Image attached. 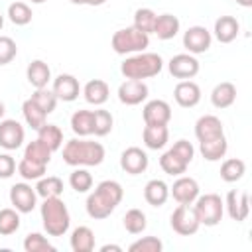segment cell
Segmentation results:
<instances>
[{
	"mask_svg": "<svg viewBox=\"0 0 252 252\" xmlns=\"http://www.w3.org/2000/svg\"><path fill=\"white\" fill-rule=\"evenodd\" d=\"M173 98L179 106L183 108H193L199 104L201 100V89L195 81L191 79H185V81H179L173 89Z\"/></svg>",
	"mask_w": 252,
	"mask_h": 252,
	"instance_id": "cell-17",
	"label": "cell"
},
{
	"mask_svg": "<svg viewBox=\"0 0 252 252\" xmlns=\"http://www.w3.org/2000/svg\"><path fill=\"white\" fill-rule=\"evenodd\" d=\"M142 140L146 144V148L150 150H161L167 140H169V130L167 124H146L144 132H142Z\"/></svg>",
	"mask_w": 252,
	"mask_h": 252,
	"instance_id": "cell-20",
	"label": "cell"
},
{
	"mask_svg": "<svg viewBox=\"0 0 252 252\" xmlns=\"http://www.w3.org/2000/svg\"><path fill=\"white\" fill-rule=\"evenodd\" d=\"M45 114H51L53 110H55V106H57V96L53 94V91H49L47 87H43V89H35L33 91V94L30 96Z\"/></svg>",
	"mask_w": 252,
	"mask_h": 252,
	"instance_id": "cell-41",
	"label": "cell"
},
{
	"mask_svg": "<svg viewBox=\"0 0 252 252\" xmlns=\"http://www.w3.org/2000/svg\"><path fill=\"white\" fill-rule=\"evenodd\" d=\"M122 222H124V228H126L130 234H140V232H144L146 226H148L146 213L140 211V209H130V211H126Z\"/></svg>",
	"mask_w": 252,
	"mask_h": 252,
	"instance_id": "cell-36",
	"label": "cell"
},
{
	"mask_svg": "<svg viewBox=\"0 0 252 252\" xmlns=\"http://www.w3.org/2000/svg\"><path fill=\"white\" fill-rule=\"evenodd\" d=\"M142 116L146 124H167L171 120V106L161 98H154L144 104Z\"/></svg>",
	"mask_w": 252,
	"mask_h": 252,
	"instance_id": "cell-18",
	"label": "cell"
},
{
	"mask_svg": "<svg viewBox=\"0 0 252 252\" xmlns=\"http://www.w3.org/2000/svg\"><path fill=\"white\" fill-rule=\"evenodd\" d=\"M2 28H4V16L0 14V30H2Z\"/></svg>",
	"mask_w": 252,
	"mask_h": 252,
	"instance_id": "cell-53",
	"label": "cell"
},
{
	"mask_svg": "<svg viewBox=\"0 0 252 252\" xmlns=\"http://www.w3.org/2000/svg\"><path fill=\"white\" fill-rule=\"evenodd\" d=\"M93 128H94V114L93 110H75L73 116H71V130L85 138V136H91L93 134Z\"/></svg>",
	"mask_w": 252,
	"mask_h": 252,
	"instance_id": "cell-30",
	"label": "cell"
},
{
	"mask_svg": "<svg viewBox=\"0 0 252 252\" xmlns=\"http://www.w3.org/2000/svg\"><path fill=\"white\" fill-rule=\"evenodd\" d=\"M167 69H169L171 77L185 81V79H193L199 73V61L191 53H177L169 59Z\"/></svg>",
	"mask_w": 252,
	"mask_h": 252,
	"instance_id": "cell-12",
	"label": "cell"
},
{
	"mask_svg": "<svg viewBox=\"0 0 252 252\" xmlns=\"http://www.w3.org/2000/svg\"><path fill=\"white\" fill-rule=\"evenodd\" d=\"M10 203L18 213H32L37 203L35 187L28 183H16L10 187Z\"/></svg>",
	"mask_w": 252,
	"mask_h": 252,
	"instance_id": "cell-10",
	"label": "cell"
},
{
	"mask_svg": "<svg viewBox=\"0 0 252 252\" xmlns=\"http://www.w3.org/2000/svg\"><path fill=\"white\" fill-rule=\"evenodd\" d=\"M108 250L122 252V246H118V244H104V246H100V252H108Z\"/></svg>",
	"mask_w": 252,
	"mask_h": 252,
	"instance_id": "cell-49",
	"label": "cell"
},
{
	"mask_svg": "<svg viewBox=\"0 0 252 252\" xmlns=\"http://www.w3.org/2000/svg\"><path fill=\"white\" fill-rule=\"evenodd\" d=\"M37 138L51 150V152H57L61 146H63V132L59 126L55 124H43L39 130H37Z\"/></svg>",
	"mask_w": 252,
	"mask_h": 252,
	"instance_id": "cell-33",
	"label": "cell"
},
{
	"mask_svg": "<svg viewBox=\"0 0 252 252\" xmlns=\"http://www.w3.org/2000/svg\"><path fill=\"white\" fill-rule=\"evenodd\" d=\"M24 138H26V130L18 120L14 118L0 120V148L8 152L18 150L24 144Z\"/></svg>",
	"mask_w": 252,
	"mask_h": 252,
	"instance_id": "cell-9",
	"label": "cell"
},
{
	"mask_svg": "<svg viewBox=\"0 0 252 252\" xmlns=\"http://www.w3.org/2000/svg\"><path fill=\"white\" fill-rule=\"evenodd\" d=\"M83 94H85V100L89 104H94V106H100L108 100V94H110V89L108 85L102 81V79H91L85 89H83Z\"/></svg>",
	"mask_w": 252,
	"mask_h": 252,
	"instance_id": "cell-25",
	"label": "cell"
},
{
	"mask_svg": "<svg viewBox=\"0 0 252 252\" xmlns=\"http://www.w3.org/2000/svg\"><path fill=\"white\" fill-rule=\"evenodd\" d=\"M144 199L152 207H161L169 199V185L163 179H150L144 187Z\"/></svg>",
	"mask_w": 252,
	"mask_h": 252,
	"instance_id": "cell-22",
	"label": "cell"
},
{
	"mask_svg": "<svg viewBox=\"0 0 252 252\" xmlns=\"http://www.w3.org/2000/svg\"><path fill=\"white\" fill-rule=\"evenodd\" d=\"M41 220H43V228L49 236H63L69 226H71V217H69V209L63 203L61 197H47L43 199L41 207Z\"/></svg>",
	"mask_w": 252,
	"mask_h": 252,
	"instance_id": "cell-3",
	"label": "cell"
},
{
	"mask_svg": "<svg viewBox=\"0 0 252 252\" xmlns=\"http://www.w3.org/2000/svg\"><path fill=\"white\" fill-rule=\"evenodd\" d=\"M32 8L26 2H12L8 6V18L16 26H28L32 22Z\"/></svg>",
	"mask_w": 252,
	"mask_h": 252,
	"instance_id": "cell-37",
	"label": "cell"
},
{
	"mask_svg": "<svg viewBox=\"0 0 252 252\" xmlns=\"http://www.w3.org/2000/svg\"><path fill=\"white\" fill-rule=\"evenodd\" d=\"M32 4H43V2H47V0H30Z\"/></svg>",
	"mask_w": 252,
	"mask_h": 252,
	"instance_id": "cell-52",
	"label": "cell"
},
{
	"mask_svg": "<svg viewBox=\"0 0 252 252\" xmlns=\"http://www.w3.org/2000/svg\"><path fill=\"white\" fill-rule=\"evenodd\" d=\"M4 112H6V106H4V102L0 100V120H2V116H4Z\"/></svg>",
	"mask_w": 252,
	"mask_h": 252,
	"instance_id": "cell-51",
	"label": "cell"
},
{
	"mask_svg": "<svg viewBox=\"0 0 252 252\" xmlns=\"http://www.w3.org/2000/svg\"><path fill=\"white\" fill-rule=\"evenodd\" d=\"M161 69H163V59L158 53H148V51L132 53L120 65V73L126 79H138V81L156 77L161 73Z\"/></svg>",
	"mask_w": 252,
	"mask_h": 252,
	"instance_id": "cell-4",
	"label": "cell"
},
{
	"mask_svg": "<svg viewBox=\"0 0 252 252\" xmlns=\"http://www.w3.org/2000/svg\"><path fill=\"white\" fill-rule=\"evenodd\" d=\"M211 41H213V35L205 26H191L183 33V47L191 55H199V53L209 51Z\"/></svg>",
	"mask_w": 252,
	"mask_h": 252,
	"instance_id": "cell-8",
	"label": "cell"
},
{
	"mask_svg": "<svg viewBox=\"0 0 252 252\" xmlns=\"http://www.w3.org/2000/svg\"><path fill=\"white\" fill-rule=\"evenodd\" d=\"M193 209L197 213V219L201 224L205 226H217L222 220V213H224V201L220 199V195L217 193H205L199 195L193 201Z\"/></svg>",
	"mask_w": 252,
	"mask_h": 252,
	"instance_id": "cell-6",
	"label": "cell"
},
{
	"mask_svg": "<svg viewBox=\"0 0 252 252\" xmlns=\"http://www.w3.org/2000/svg\"><path fill=\"white\" fill-rule=\"evenodd\" d=\"M110 45L112 49L118 53V55H128V53H140L144 51L148 45H150V35L136 30L134 26L130 28H122V30H116L112 33V39H110Z\"/></svg>",
	"mask_w": 252,
	"mask_h": 252,
	"instance_id": "cell-5",
	"label": "cell"
},
{
	"mask_svg": "<svg viewBox=\"0 0 252 252\" xmlns=\"http://www.w3.org/2000/svg\"><path fill=\"white\" fill-rule=\"evenodd\" d=\"M236 2H238L242 8H250V6H252V0H236Z\"/></svg>",
	"mask_w": 252,
	"mask_h": 252,
	"instance_id": "cell-50",
	"label": "cell"
},
{
	"mask_svg": "<svg viewBox=\"0 0 252 252\" xmlns=\"http://www.w3.org/2000/svg\"><path fill=\"white\" fill-rule=\"evenodd\" d=\"M169 195L179 203V205H193V201L199 197V183L193 177L187 175H177L173 185L169 187Z\"/></svg>",
	"mask_w": 252,
	"mask_h": 252,
	"instance_id": "cell-15",
	"label": "cell"
},
{
	"mask_svg": "<svg viewBox=\"0 0 252 252\" xmlns=\"http://www.w3.org/2000/svg\"><path fill=\"white\" fill-rule=\"evenodd\" d=\"M224 209L228 213V217L236 222H242L248 219L250 215V201H248V193L246 191H238V189H230L226 193L224 199Z\"/></svg>",
	"mask_w": 252,
	"mask_h": 252,
	"instance_id": "cell-11",
	"label": "cell"
},
{
	"mask_svg": "<svg viewBox=\"0 0 252 252\" xmlns=\"http://www.w3.org/2000/svg\"><path fill=\"white\" fill-rule=\"evenodd\" d=\"M69 2L77 6H102L106 0H69Z\"/></svg>",
	"mask_w": 252,
	"mask_h": 252,
	"instance_id": "cell-48",
	"label": "cell"
},
{
	"mask_svg": "<svg viewBox=\"0 0 252 252\" xmlns=\"http://www.w3.org/2000/svg\"><path fill=\"white\" fill-rule=\"evenodd\" d=\"M24 250L26 252H55V246L39 232H30L24 238Z\"/></svg>",
	"mask_w": 252,
	"mask_h": 252,
	"instance_id": "cell-43",
	"label": "cell"
},
{
	"mask_svg": "<svg viewBox=\"0 0 252 252\" xmlns=\"http://www.w3.org/2000/svg\"><path fill=\"white\" fill-rule=\"evenodd\" d=\"M16 159L10 154H0V179H8L16 173Z\"/></svg>",
	"mask_w": 252,
	"mask_h": 252,
	"instance_id": "cell-47",
	"label": "cell"
},
{
	"mask_svg": "<svg viewBox=\"0 0 252 252\" xmlns=\"http://www.w3.org/2000/svg\"><path fill=\"white\" fill-rule=\"evenodd\" d=\"M179 28H181V24H179L177 16H173V14H159V16H156V24H154V32L152 33H156L158 39L167 41V39H173L179 33Z\"/></svg>",
	"mask_w": 252,
	"mask_h": 252,
	"instance_id": "cell-21",
	"label": "cell"
},
{
	"mask_svg": "<svg viewBox=\"0 0 252 252\" xmlns=\"http://www.w3.org/2000/svg\"><path fill=\"white\" fill-rule=\"evenodd\" d=\"M169 224L181 236H191L201 226V222L197 219V213H195V209L191 205H177L173 209L171 217H169Z\"/></svg>",
	"mask_w": 252,
	"mask_h": 252,
	"instance_id": "cell-7",
	"label": "cell"
},
{
	"mask_svg": "<svg viewBox=\"0 0 252 252\" xmlns=\"http://www.w3.org/2000/svg\"><path fill=\"white\" fill-rule=\"evenodd\" d=\"M18 55V45L12 37L0 35V65H8Z\"/></svg>",
	"mask_w": 252,
	"mask_h": 252,
	"instance_id": "cell-46",
	"label": "cell"
},
{
	"mask_svg": "<svg viewBox=\"0 0 252 252\" xmlns=\"http://www.w3.org/2000/svg\"><path fill=\"white\" fill-rule=\"evenodd\" d=\"M246 173V163L240 158H228L220 165V179L226 183H236L244 177Z\"/></svg>",
	"mask_w": 252,
	"mask_h": 252,
	"instance_id": "cell-31",
	"label": "cell"
},
{
	"mask_svg": "<svg viewBox=\"0 0 252 252\" xmlns=\"http://www.w3.org/2000/svg\"><path fill=\"white\" fill-rule=\"evenodd\" d=\"M234 100H236V87L228 81L219 83L211 91V102L215 108H228L234 104Z\"/></svg>",
	"mask_w": 252,
	"mask_h": 252,
	"instance_id": "cell-26",
	"label": "cell"
},
{
	"mask_svg": "<svg viewBox=\"0 0 252 252\" xmlns=\"http://www.w3.org/2000/svg\"><path fill=\"white\" fill-rule=\"evenodd\" d=\"M150 165V158L148 154L138 148V146H130L126 148L122 154H120V167L130 173V175H138V173H144Z\"/></svg>",
	"mask_w": 252,
	"mask_h": 252,
	"instance_id": "cell-14",
	"label": "cell"
},
{
	"mask_svg": "<svg viewBox=\"0 0 252 252\" xmlns=\"http://www.w3.org/2000/svg\"><path fill=\"white\" fill-rule=\"evenodd\" d=\"M71 250L73 252H93L94 250V232L89 226H77L71 232Z\"/></svg>",
	"mask_w": 252,
	"mask_h": 252,
	"instance_id": "cell-29",
	"label": "cell"
},
{
	"mask_svg": "<svg viewBox=\"0 0 252 252\" xmlns=\"http://www.w3.org/2000/svg\"><path fill=\"white\" fill-rule=\"evenodd\" d=\"M187 165H189V161L183 158V156H179L173 148H169L165 154H161V158H159V167L167 173V175H183L185 171H187Z\"/></svg>",
	"mask_w": 252,
	"mask_h": 252,
	"instance_id": "cell-27",
	"label": "cell"
},
{
	"mask_svg": "<svg viewBox=\"0 0 252 252\" xmlns=\"http://www.w3.org/2000/svg\"><path fill=\"white\" fill-rule=\"evenodd\" d=\"M122 197H124L122 185L114 179H104L87 197V203H85L87 215L94 220H102L114 213V209L120 205Z\"/></svg>",
	"mask_w": 252,
	"mask_h": 252,
	"instance_id": "cell-1",
	"label": "cell"
},
{
	"mask_svg": "<svg viewBox=\"0 0 252 252\" xmlns=\"http://www.w3.org/2000/svg\"><path fill=\"white\" fill-rule=\"evenodd\" d=\"M20 228V213L16 209H0V234L10 236Z\"/></svg>",
	"mask_w": 252,
	"mask_h": 252,
	"instance_id": "cell-40",
	"label": "cell"
},
{
	"mask_svg": "<svg viewBox=\"0 0 252 252\" xmlns=\"http://www.w3.org/2000/svg\"><path fill=\"white\" fill-rule=\"evenodd\" d=\"M213 32L220 43H230L236 39V35L240 32V24L234 16H220V18H217Z\"/></svg>",
	"mask_w": 252,
	"mask_h": 252,
	"instance_id": "cell-23",
	"label": "cell"
},
{
	"mask_svg": "<svg viewBox=\"0 0 252 252\" xmlns=\"http://www.w3.org/2000/svg\"><path fill=\"white\" fill-rule=\"evenodd\" d=\"M69 185H71V189L77 191V193H87L89 189H93V175L89 173V169L77 167V169L69 175Z\"/></svg>",
	"mask_w": 252,
	"mask_h": 252,
	"instance_id": "cell-42",
	"label": "cell"
},
{
	"mask_svg": "<svg viewBox=\"0 0 252 252\" xmlns=\"http://www.w3.org/2000/svg\"><path fill=\"white\" fill-rule=\"evenodd\" d=\"M93 114H94V128H93V134L98 136V138L110 134V132H112V124H114V116H112L108 110H104V108H96V110H93Z\"/></svg>",
	"mask_w": 252,
	"mask_h": 252,
	"instance_id": "cell-39",
	"label": "cell"
},
{
	"mask_svg": "<svg viewBox=\"0 0 252 252\" xmlns=\"http://www.w3.org/2000/svg\"><path fill=\"white\" fill-rule=\"evenodd\" d=\"M161 248H163V242L158 236H144L128 246L130 252H161Z\"/></svg>",
	"mask_w": 252,
	"mask_h": 252,
	"instance_id": "cell-45",
	"label": "cell"
},
{
	"mask_svg": "<svg viewBox=\"0 0 252 252\" xmlns=\"http://www.w3.org/2000/svg\"><path fill=\"white\" fill-rule=\"evenodd\" d=\"M53 94L57 96V100H63V102H73L79 93H81V85H79V79L75 75H69V73H61L53 79Z\"/></svg>",
	"mask_w": 252,
	"mask_h": 252,
	"instance_id": "cell-16",
	"label": "cell"
},
{
	"mask_svg": "<svg viewBox=\"0 0 252 252\" xmlns=\"http://www.w3.org/2000/svg\"><path fill=\"white\" fill-rule=\"evenodd\" d=\"M26 77H28V83L33 87V89H43L47 87V83L51 81V69L45 61L41 59H33L28 69H26Z\"/></svg>",
	"mask_w": 252,
	"mask_h": 252,
	"instance_id": "cell-24",
	"label": "cell"
},
{
	"mask_svg": "<svg viewBox=\"0 0 252 252\" xmlns=\"http://www.w3.org/2000/svg\"><path fill=\"white\" fill-rule=\"evenodd\" d=\"M104 146L93 140H67L63 146V161L71 167H91L104 161Z\"/></svg>",
	"mask_w": 252,
	"mask_h": 252,
	"instance_id": "cell-2",
	"label": "cell"
},
{
	"mask_svg": "<svg viewBox=\"0 0 252 252\" xmlns=\"http://www.w3.org/2000/svg\"><path fill=\"white\" fill-rule=\"evenodd\" d=\"M156 12L152 10V8H138L136 12H134V28L136 30H140V32H144V33H152L154 32V24H156Z\"/></svg>",
	"mask_w": 252,
	"mask_h": 252,
	"instance_id": "cell-38",
	"label": "cell"
},
{
	"mask_svg": "<svg viewBox=\"0 0 252 252\" xmlns=\"http://www.w3.org/2000/svg\"><path fill=\"white\" fill-rule=\"evenodd\" d=\"M22 114H24L26 124H28L30 128H33L35 132L45 124V118H47V114H45V112H43L32 98L24 100V104H22Z\"/></svg>",
	"mask_w": 252,
	"mask_h": 252,
	"instance_id": "cell-32",
	"label": "cell"
},
{
	"mask_svg": "<svg viewBox=\"0 0 252 252\" xmlns=\"http://www.w3.org/2000/svg\"><path fill=\"white\" fill-rule=\"evenodd\" d=\"M35 193L43 199L47 197H61L63 193V181L57 175H47V177H39L37 185H35Z\"/></svg>",
	"mask_w": 252,
	"mask_h": 252,
	"instance_id": "cell-34",
	"label": "cell"
},
{
	"mask_svg": "<svg viewBox=\"0 0 252 252\" xmlns=\"http://www.w3.org/2000/svg\"><path fill=\"white\" fill-rule=\"evenodd\" d=\"M148 85L138 79H126L118 87V100L126 106H136L148 98Z\"/></svg>",
	"mask_w": 252,
	"mask_h": 252,
	"instance_id": "cell-13",
	"label": "cell"
},
{
	"mask_svg": "<svg viewBox=\"0 0 252 252\" xmlns=\"http://www.w3.org/2000/svg\"><path fill=\"white\" fill-rule=\"evenodd\" d=\"M51 154H53V152H51L39 138L33 140V142H30V144L26 146V150H24V158H26V159H32V161H35V163H43V165L49 163Z\"/></svg>",
	"mask_w": 252,
	"mask_h": 252,
	"instance_id": "cell-35",
	"label": "cell"
},
{
	"mask_svg": "<svg viewBox=\"0 0 252 252\" xmlns=\"http://www.w3.org/2000/svg\"><path fill=\"white\" fill-rule=\"evenodd\" d=\"M228 150V142L226 136H219L215 140H207V142H199V152L207 161H219L220 158L226 156Z\"/></svg>",
	"mask_w": 252,
	"mask_h": 252,
	"instance_id": "cell-28",
	"label": "cell"
},
{
	"mask_svg": "<svg viewBox=\"0 0 252 252\" xmlns=\"http://www.w3.org/2000/svg\"><path fill=\"white\" fill-rule=\"evenodd\" d=\"M195 136L199 142H207V140H215L219 136H224V128L219 116L215 114H205L195 122Z\"/></svg>",
	"mask_w": 252,
	"mask_h": 252,
	"instance_id": "cell-19",
	"label": "cell"
},
{
	"mask_svg": "<svg viewBox=\"0 0 252 252\" xmlns=\"http://www.w3.org/2000/svg\"><path fill=\"white\" fill-rule=\"evenodd\" d=\"M45 167L47 165H43V163H35V161H32V159H26V158H22V161L18 163V173L26 179V181H33V179H39V177H43L45 175Z\"/></svg>",
	"mask_w": 252,
	"mask_h": 252,
	"instance_id": "cell-44",
	"label": "cell"
}]
</instances>
